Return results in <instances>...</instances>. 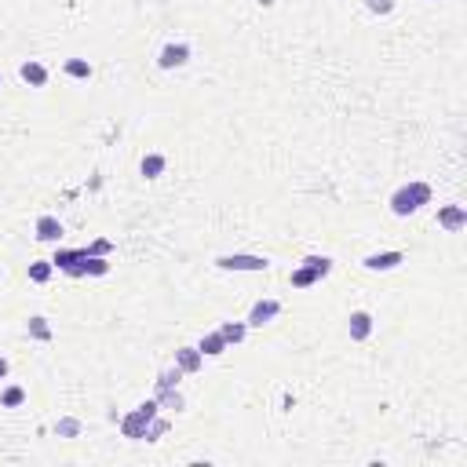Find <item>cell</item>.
<instances>
[{
	"label": "cell",
	"instance_id": "6da1fadb",
	"mask_svg": "<svg viewBox=\"0 0 467 467\" xmlns=\"http://www.w3.org/2000/svg\"><path fill=\"white\" fill-rule=\"evenodd\" d=\"M431 198H435V190L423 183V179H413V183L398 186L394 194H391V212H394L398 219H409V216H416L423 205H431Z\"/></svg>",
	"mask_w": 467,
	"mask_h": 467
},
{
	"label": "cell",
	"instance_id": "7a4b0ae2",
	"mask_svg": "<svg viewBox=\"0 0 467 467\" xmlns=\"http://www.w3.org/2000/svg\"><path fill=\"white\" fill-rule=\"evenodd\" d=\"M157 413H161L157 398H146V401H139V406H135L128 416H121V420H117V423H121V435H124V438H132V442H142V435H146V423H150Z\"/></svg>",
	"mask_w": 467,
	"mask_h": 467
},
{
	"label": "cell",
	"instance_id": "3957f363",
	"mask_svg": "<svg viewBox=\"0 0 467 467\" xmlns=\"http://www.w3.org/2000/svg\"><path fill=\"white\" fill-rule=\"evenodd\" d=\"M332 274V260L329 256H307L300 267L292 270V289H310V285H317L322 278H329Z\"/></svg>",
	"mask_w": 467,
	"mask_h": 467
},
{
	"label": "cell",
	"instance_id": "277c9868",
	"mask_svg": "<svg viewBox=\"0 0 467 467\" xmlns=\"http://www.w3.org/2000/svg\"><path fill=\"white\" fill-rule=\"evenodd\" d=\"M216 267L230 270V274H263L270 267V260L252 256V252H226V256H216Z\"/></svg>",
	"mask_w": 467,
	"mask_h": 467
},
{
	"label": "cell",
	"instance_id": "5b68a950",
	"mask_svg": "<svg viewBox=\"0 0 467 467\" xmlns=\"http://www.w3.org/2000/svg\"><path fill=\"white\" fill-rule=\"evenodd\" d=\"M84 260H88L84 248H55L51 267L62 270V274H70V278H84Z\"/></svg>",
	"mask_w": 467,
	"mask_h": 467
},
{
	"label": "cell",
	"instance_id": "8992f818",
	"mask_svg": "<svg viewBox=\"0 0 467 467\" xmlns=\"http://www.w3.org/2000/svg\"><path fill=\"white\" fill-rule=\"evenodd\" d=\"M401 263H406V252L401 248H391V252H372V256L362 260V267L369 274H387V270H398Z\"/></svg>",
	"mask_w": 467,
	"mask_h": 467
},
{
	"label": "cell",
	"instance_id": "52a82bcc",
	"mask_svg": "<svg viewBox=\"0 0 467 467\" xmlns=\"http://www.w3.org/2000/svg\"><path fill=\"white\" fill-rule=\"evenodd\" d=\"M190 62V44H183V40H172V44H164L157 51V66L161 70H183Z\"/></svg>",
	"mask_w": 467,
	"mask_h": 467
},
{
	"label": "cell",
	"instance_id": "ba28073f",
	"mask_svg": "<svg viewBox=\"0 0 467 467\" xmlns=\"http://www.w3.org/2000/svg\"><path fill=\"white\" fill-rule=\"evenodd\" d=\"M278 314H281V303H278V300H256V303H252V310H248V317H245V325H248V329H263V325H270Z\"/></svg>",
	"mask_w": 467,
	"mask_h": 467
},
{
	"label": "cell",
	"instance_id": "9c48e42d",
	"mask_svg": "<svg viewBox=\"0 0 467 467\" xmlns=\"http://www.w3.org/2000/svg\"><path fill=\"white\" fill-rule=\"evenodd\" d=\"M438 226L445 233H460L467 226V208L463 205H442L438 208Z\"/></svg>",
	"mask_w": 467,
	"mask_h": 467
},
{
	"label": "cell",
	"instance_id": "30bf717a",
	"mask_svg": "<svg viewBox=\"0 0 467 467\" xmlns=\"http://www.w3.org/2000/svg\"><path fill=\"white\" fill-rule=\"evenodd\" d=\"M33 233H37V241H44V245H59L62 233H66V226H62L59 216H40L37 226H33Z\"/></svg>",
	"mask_w": 467,
	"mask_h": 467
},
{
	"label": "cell",
	"instance_id": "8fae6325",
	"mask_svg": "<svg viewBox=\"0 0 467 467\" xmlns=\"http://www.w3.org/2000/svg\"><path fill=\"white\" fill-rule=\"evenodd\" d=\"M372 329H376V322H372L369 310H354V314L347 317V332H351L354 344H365V339L372 336Z\"/></svg>",
	"mask_w": 467,
	"mask_h": 467
},
{
	"label": "cell",
	"instance_id": "7c38bea8",
	"mask_svg": "<svg viewBox=\"0 0 467 467\" xmlns=\"http://www.w3.org/2000/svg\"><path fill=\"white\" fill-rule=\"evenodd\" d=\"M18 77H23L30 88H44V84H48V66H44V62H37V59H26L23 66H18Z\"/></svg>",
	"mask_w": 467,
	"mask_h": 467
},
{
	"label": "cell",
	"instance_id": "4fadbf2b",
	"mask_svg": "<svg viewBox=\"0 0 467 467\" xmlns=\"http://www.w3.org/2000/svg\"><path fill=\"white\" fill-rule=\"evenodd\" d=\"M176 365H179L183 372H198V369L205 365V354H201L198 347H176Z\"/></svg>",
	"mask_w": 467,
	"mask_h": 467
},
{
	"label": "cell",
	"instance_id": "5bb4252c",
	"mask_svg": "<svg viewBox=\"0 0 467 467\" xmlns=\"http://www.w3.org/2000/svg\"><path fill=\"white\" fill-rule=\"evenodd\" d=\"M198 351H201L205 358H219V354H223V351H230V347H226V339H223V336H219V329H216V332H205V336L198 339Z\"/></svg>",
	"mask_w": 467,
	"mask_h": 467
},
{
	"label": "cell",
	"instance_id": "9a60e30c",
	"mask_svg": "<svg viewBox=\"0 0 467 467\" xmlns=\"http://www.w3.org/2000/svg\"><path fill=\"white\" fill-rule=\"evenodd\" d=\"M164 168H168V157H164V154H146L142 164H139V172H142L146 179H161Z\"/></svg>",
	"mask_w": 467,
	"mask_h": 467
},
{
	"label": "cell",
	"instance_id": "2e32d148",
	"mask_svg": "<svg viewBox=\"0 0 467 467\" xmlns=\"http://www.w3.org/2000/svg\"><path fill=\"white\" fill-rule=\"evenodd\" d=\"M154 398H157V406H161V413H183V409H186V401H183V394H179V387H172V391H157Z\"/></svg>",
	"mask_w": 467,
	"mask_h": 467
},
{
	"label": "cell",
	"instance_id": "e0dca14e",
	"mask_svg": "<svg viewBox=\"0 0 467 467\" xmlns=\"http://www.w3.org/2000/svg\"><path fill=\"white\" fill-rule=\"evenodd\" d=\"M219 336L226 339V347H238V344H245L248 325H245V322H223V325H219Z\"/></svg>",
	"mask_w": 467,
	"mask_h": 467
},
{
	"label": "cell",
	"instance_id": "ac0fdd59",
	"mask_svg": "<svg viewBox=\"0 0 467 467\" xmlns=\"http://www.w3.org/2000/svg\"><path fill=\"white\" fill-rule=\"evenodd\" d=\"M106 274H110V256H88L84 260V278H106Z\"/></svg>",
	"mask_w": 467,
	"mask_h": 467
},
{
	"label": "cell",
	"instance_id": "d6986e66",
	"mask_svg": "<svg viewBox=\"0 0 467 467\" xmlns=\"http://www.w3.org/2000/svg\"><path fill=\"white\" fill-rule=\"evenodd\" d=\"M62 70H66V77H73V80H88L92 77V62L88 59H66Z\"/></svg>",
	"mask_w": 467,
	"mask_h": 467
},
{
	"label": "cell",
	"instance_id": "ffe728a7",
	"mask_svg": "<svg viewBox=\"0 0 467 467\" xmlns=\"http://www.w3.org/2000/svg\"><path fill=\"white\" fill-rule=\"evenodd\" d=\"M26 332H30V339H37V344H48L51 339V325H48V317H30V325H26Z\"/></svg>",
	"mask_w": 467,
	"mask_h": 467
},
{
	"label": "cell",
	"instance_id": "44dd1931",
	"mask_svg": "<svg viewBox=\"0 0 467 467\" xmlns=\"http://www.w3.org/2000/svg\"><path fill=\"white\" fill-rule=\"evenodd\" d=\"M51 274H55L51 260H37V263H30V281H33V285H48V281H51Z\"/></svg>",
	"mask_w": 467,
	"mask_h": 467
},
{
	"label": "cell",
	"instance_id": "7402d4cb",
	"mask_svg": "<svg viewBox=\"0 0 467 467\" xmlns=\"http://www.w3.org/2000/svg\"><path fill=\"white\" fill-rule=\"evenodd\" d=\"M186 372L179 369V365H168V369H161L157 372V391H172V387H179V380H183Z\"/></svg>",
	"mask_w": 467,
	"mask_h": 467
},
{
	"label": "cell",
	"instance_id": "603a6c76",
	"mask_svg": "<svg viewBox=\"0 0 467 467\" xmlns=\"http://www.w3.org/2000/svg\"><path fill=\"white\" fill-rule=\"evenodd\" d=\"M168 427H172V423H168V416H154L150 423H146V435H142V442H161V435H168Z\"/></svg>",
	"mask_w": 467,
	"mask_h": 467
},
{
	"label": "cell",
	"instance_id": "cb8c5ba5",
	"mask_svg": "<svg viewBox=\"0 0 467 467\" xmlns=\"http://www.w3.org/2000/svg\"><path fill=\"white\" fill-rule=\"evenodd\" d=\"M23 401H26V387H18V384L4 387V394H0V406H4V409H18Z\"/></svg>",
	"mask_w": 467,
	"mask_h": 467
},
{
	"label": "cell",
	"instance_id": "d4e9b609",
	"mask_svg": "<svg viewBox=\"0 0 467 467\" xmlns=\"http://www.w3.org/2000/svg\"><path fill=\"white\" fill-rule=\"evenodd\" d=\"M55 435H59V438H77V435H80V420L62 416V420L55 423Z\"/></svg>",
	"mask_w": 467,
	"mask_h": 467
},
{
	"label": "cell",
	"instance_id": "484cf974",
	"mask_svg": "<svg viewBox=\"0 0 467 467\" xmlns=\"http://www.w3.org/2000/svg\"><path fill=\"white\" fill-rule=\"evenodd\" d=\"M394 4H398V0H365L369 15H380V18H384V15H391V11H394Z\"/></svg>",
	"mask_w": 467,
	"mask_h": 467
},
{
	"label": "cell",
	"instance_id": "4316f807",
	"mask_svg": "<svg viewBox=\"0 0 467 467\" xmlns=\"http://www.w3.org/2000/svg\"><path fill=\"white\" fill-rule=\"evenodd\" d=\"M110 252H114V241L110 238H95L88 245V256H110Z\"/></svg>",
	"mask_w": 467,
	"mask_h": 467
},
{
	"label": "cell",
	"instance_id": "83f0119b",
	"mask_svg": "<svg viewBox=\"0 0 467 467\" xmlns=\"http://www.w3.org/2000/svg\"><path fill=\"white\" fill-rule=\"evenodd\" d=\"M8 372H11V365H8V358L0 354V380H8Z\"/></svg>",
	"mask_w": 467,
	"mask_h": 467
},
{
	"label": "cell",
	"instance_id": "f1b7e54d",
	"mask_svg": "<svg viewBox=\"0 0 467 467\" xmlns=\"http://www.w3.org/2000/svg\"><path fill=\"white\" fill-rule=\"evenodd\" d=\"M260 4H263V8H270V4H274V0H260Z\"/></svg>",
	"mask_w": 467,
	"mask_h": 467
},
{
	"label": "cell",
	"instance_id": "f546056e",
	"mask_svg": "<svg viewBox=\"0 0 467 467\" xmlns=\"http://www.w3.org/2000/svg\"><path fill=\"white\" fill-rule=\"evenodd\" d=\"M0 84H4V73H0Z\"/></svg>",
	"mask_w": 467,
	"mask_h": 467
}]
</instances>
